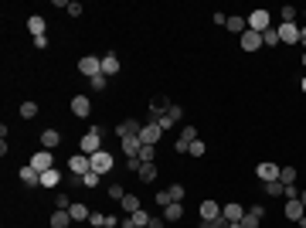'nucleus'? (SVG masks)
<instances>
[{"label": "nucleus", "instance_id": "40", "mask_svg": "<svg viewBox=\"0 0 306 228\" xmlns=\"http://www.w3.org/2000/svg\"><path fill=\"white\" fill-rule=\"evenodd\" d=\"M153 157H157V147H140V160L143 164H153Z\"/></svg>", "mask_w": 306, "mask_h": 228}, {"label": "nucleus", "instance_id": "20", "mask_svg": "<svg viewBox=\"0 0 306 228\" xmlns=\"http://www.w3.org/2000/svg\"><path fill=\"white\" fill-rule=\"evenodd\" d=\"M17 177H21V184H27V187H34V184H41V174L34 171L31 164H24L21 171H17Z\"/></svg>", "mask_w": 306, "mask_h": 228}, {"label": "nucleus", "instance_id": "33", "mask_svg": "<svg viewBox=\"0 0 306 228\" xmlns=\"http://www.w3.org/2000/svg\"><path fill=\"white\" fill-rule=\"evenodd\" d=\"M82 184H85V187H99V184H102V174H95V171L82 174Z\"/></svg>", "mask_w": 306, "mask_h": 228}, {"label": "nucleus", "instance_id": "32", "mask_svg": "<svg viewBox=\"0 0 306 228\" xmlns=\"http://www.w3.org/2000/svg\"><path fill=\"white\" fill-rule=\"evenodd\" d=\"M296 14H299V11H296L293 4H286L283 11H279V17H283V21H279V24H296Z\"/></svg>", "mask_w": 306, "mask_h": 228}, {"label": "nucleus", "instance_id": "13", "mask_svg": "<svg viewBox=\"0 0 306 228\" xmlns=\"http://www.w3.org/2000/svg\"><path fill=\"white\" fill-rule=\"evenodd\" d=\"M27 31H31V38H45L48 35V21L41 17V14H31V17H27Z\"/></svg>", "mask_w": 306, "mask_h": 228}, {"label": "nucleus", "instance_id": "5", "mask_svg": "<svg viewBox=\"0 0 306 228\" xmlns=\"http://www.w3.org/2000/svg\"><path fill=\"white\" fill-rule=\"evenodd\" d=\"M68 109H72V116H79V119H89V113H92V99L79 92V95H72Z\"/></svg>", "mask_w": 306, "mask_h": 228}, {"label": "nucleus", "instance_id": "6", "mask_svg": "<svg viewBox=\"0 0 306 228\" xmlns=\"http://www.w3.org/2000/svg\"><path fill=\"white\" fill-rule=\"evenodd\" d=\"M31 167H34L38 174L51 171V167H55V153H51V150H34V157H31Z\"/></svg>", "mask_w": 306, "mask_h": 228}, {"label": "nucleus", "instance_id": "41", "mask_svg": "<svg viewBox=\"0 0 306 228\" xmlns=\"http://www.w3.org/2000/svg\"><path fill=\"white\" fill-rule=\"evenodd\" d=\"M204 150H208V147H204V140H194L187 153H191V157H204Z\"/></svg>", "mask_w": 306, "mask_h": 228}, {"label": "nucleus", "instance_id": "22", "mask_svg": "<svg viewBox=\"0 0 306 228\" xmlns=\"http://www.w3.org/2000/svg\"><path fill=\"white\" fill-rule=\"evenodd\" d=\"M116 72H119V58H116V55H102V75H106V79H113Z\"/></svg>", "mask_w": 306, "mask_h": 228}, {"label": "nucleus", "instance_id": "2", "mask_svg": "<svg viewBox=\"0 0 306 228\" xmlns=\"http://www.w3.org/2000/svg\"><path fill=\"white\" fill-rule=\"evenodd\" d=\"M99 150H102V133L95 129V126H89V133L79 140V153L92 157V153H99Z\"/></svg>", "mask_w": 306, "mask_h": 228}, {"label": "nucleus", "instance_id": "35", "mask_svg": "<svg viewBox=\"0 0 306 228\" xmlns=\"http://www.w3.org/2000/svg\"><path fill=\"white\" fill-rule=\"evenodd\" d=\"M262 45L276 48V45H279V31H276V27H269V31H265V35H262Z\"/></svg>", "mask_w": 306, "mask_h": 228}, {"label": "nucleus", "instance_id": "1", "mask_svg": "<svg viewBox=\"0 0 306 228\" xmlns=\"http://www.w3.org/2000/svg\"><path fill=\"white\" fill-rule=\"evenodd\" d=\"M160 140H163V129H160L157 119H143V129H140V143L143 147H157Z\"/></svg>", "mask_w": 306, "mask_h": 228}, {"label": "nucleus", "instance_id": "50", "mask_svg": "<svg viewBox=\"0 0 306 228\" xmlns=\"http://www.w3.org/2000/svg\"><path fill=\"white\" fill-rule=\"evenodd\" d=\"M249 211H252V215H255V218H265V208H262V205H252Z\"/></svg>", "mask_w": 306, "mask_h": 228}, {"label": "nucleus", "instance_id": "45", "mask_svg": "<svg viewBox=\"0 0 306 228\" xmlns=\"http://www.w3.org/2000/svg\"><path fill=\"white\" fill-rule=\"evenodd\" d=\"M65 14H68V17H82V4H75V0H68Z\"/></svg>", "mask_w": 306, "mask_h": 228}, {"label": "nucleus", "instance_id": "47", "mask_svg": "<svg viewBox=\"0 0 306 228\" xmlns=\"http://www.w3.org/2000/svg\"><path fill=\"white\" fill-rule=\"evenodd\" d=\"M126 167H129L133 174H140V167H143V160H140V157H129V160H126Z\"/></svg>", "mask_w": 306, "mask_h": 228}, {"label": "nucleus", "instance_id": "53", "mask_svg": "<svg viewBox=\"0 0 306 228\" xmlns=\"http://www.w3.org/2000/svg\"><path fill=\"white\" fill-rule=\"evenodd\" d=\"M299 45L306 48V27H303V31H299Z\"/></svg>", "mask_w": 306, "mask_h": 228}, {"label": "nucleus", "instance_id": "7", "mask_svg": "<svg viewBox=\"0 0 306 228\" xmlns=\"http://www.w3.org/2000/svg\"><path fill=\"white\" fill-rule=\"evenodd\" d=\"M181 119H184V109H181V106H177V103H170V109H167V113H163V116H160L157 123H160V129L167 133L170 126H177V123H181Z\"/></svg>", "mask_w": 306, "mask_h": 228}, {"label": "nucleus", "instance_id": "51", "mask_svg": "<svg viewBox=\"0 0 306 228\" xmlns=\"http://www.w3.org/2000/svg\"><path fill=\"white\" fill-rule=\"evenodd\" d=\"M123 221H116V215H106V228H119Z\"/></svg>", "mask_w": 306, "mask_h": 228}, {"label": "nucleus", "instance_id": "27", "mask_svg": "<svg viewBox=\"0 0 306 228\" xmlns=\"http://www.w3.org/2000/svg\"><path fill=\"white\" fill-rule=\"evenodd\" d=\"M72 225V215H68L65 208H58L55 215H51V228H68Z\"/></svg>", "mask_w": 306, "mask_h": 228}, {"label": "nucleus", "instance_id": "43", "mask_svg": "<svg viewBox=\"0 0 306 228\" xmlns=\"http://www.w3.org/2000/svg\"><path fill=\"white\" fill-rule=\"evenodd\" d=\"M89 82H92V89H95V92H106V85H109L106 75H95V79H89Z\"/></svg>", "mask_w": 306, "mask_h": 228}, {"label": "nucleus", "instance_id": "16", "mask_svg": "<svg viewBox=\"0 0 306 228\" xmlns=\"http://www.w3.org/2000/svg\"><path fill=\"white\" fill-rule=\"evenodd\" d=\"M228 31H231V35H245V31H249V21H245V17H242V14H228V24H225Z\"/></svg>", "mask_w": 306, "mask_h": 228}, {"label": "nucleus", "instance_id": "56", "mask_svg": "<svg viewBox=\"0 0 306 228\" xmlns=\"http://www.w3.org/2000/svg\"><path fill=\"white\" fill-rule=\"evenodd\" d=\"M299 89H303V92H306V75H303V82H299Z\"/></svg>", "mask_w": 306, "mask_h": 228}, {"label": "nucleus", "instance_id": "9", "mask_svg": "<svg viewBox=\"0 0 306 228\" xmlns=\"http://www.w3.org/2000/svg\"><path fill=\"white\" fill-rule=\"evenodd\" d=\"M79 72H82V75H89V79L102 75V58H95V55H85V58H79Z\"/></svg>", "mask_w": 306, "mask_h": 228}, {"label": "nucleus", "instance_id": "14", "mask_svg": "<svg viewBox=\"0 0 306 228\" xmlns=\"http://www.w3.org/2000/svg\"><path fill=\"white\" fill-rule=\"evenodd\" d=\"M238 45H242V51H259L262 48V35L259 31H245V35L238 38Z\"/></svg>", "mask_w": 306, "mask_h": 228}, {"label": "nucleus", "instance_id": "57", "mask_svg": "<svg viewBox=\"0 0 306 228\" xmlns=\"http://www.w3.org/2000/svg\"><path fill=\"white\" fill-rule=\"evenodd\" d=\"M303 69H306V51H303Z\"/></svg>", "mask_w": 306, "mask_h": 228}, {"label": "nucleus", "instance_id": "4", "mask_svg": "<svg viewBox=\"0 0 306 228\" xmlns=\"http://www.w3.org/2000/svg\"><path fill=\"white\" fill-rule=\"evenodd\" d=\"M89 164H92V171H95V174H109V171L116 167V160H113V153H109V150H99V153H92Z\"/></svg>", "mask_w": 306, "mask_h": 228}, {"label": "nucleus", "instance_id": "37", "mask_svg": "<svg viewBox=\"0 0 306 228\" xmlns=\"http://www.w3.org/2000/svg\"><path fill=\"white\" fill-rule=\"evenodd\" d=\"M181 140L187 143V147H191L194 140H201V137H197V129H194V126H184V129H181Z\"/></svg>", "mask_w": 306, "mask_h": 228}, {"label": "nucleus", "instance_id": "30", "mask_svg": "<svg viewBox=\"0 0 306 228\" xmlns=\"http://www.w3.org/2000/svg\"><path fill=\"white\" fill-rule=\"evenodd\" d=\"M140 137H129V140H123V150H126V157H140Z\"/></svg>", "mask_w": 306, "mask_h": 228}, {"label": "nucleus", "instance_id": "25", "mask_svg": "<svg viewBox=\"0 0 306 228\" xmlns=\"http://www.w3.org/2000/svg\"><path fill=\"white\" fill-rule=\"evenodd\" d=\"M157 164H143V167H140V174H136V177H140V181H143V184H153V181H157Z\"/></svg>", "mask_w": 306, "mask_h": 228}, {"label": "nucleus", "instance_id": "12", "mask_svg": "<svg viewBox=\"0 0 306 228\" xmlns=\"http://www.w3.org/2000/svg\"><path fill=\"white\" fill-rule=\"evenodd\" d=\"M68 171L72 174H89L92 171L89 157H85V153H72V157H68Z\"/></svg>", "mask_w": 306, "mask_h": 228}, {"label": "nucleus", "instance_id": "52", "mask_svg": "<svg viewBox=\"0 0 306 228\" xmlns=\"http://www.w3.org/2000/svg\"><path fill=\"white\" fill-rule=\"evenodd\" d=\"M215 24H221V27H225V24H228V14H225V11H218V14H215Z\"/></svg>", "mask_w": 306, "mask_h": 228}, {"label": "nucleus", "instance_id": "49", "mask_svg": "<svg viewBox=\"0 0 306 228\" xmlns=\"http://www.w3.org/2000/svg\"><path fill=\"white\" fill-rule=\"evenodd\" d=\"M147 228H167V221L157 215V218H150V225H147Z\"/></svg>", "mask_w": 306, "mask_h": 228}, {"label": "nucleus", "instance_id": "10", "mask_svg": "<svg viewBox=\"0 0 306 228\" xmlns=\"http://www.w3.org/2000/svg\"><path fill=\"white\" fill-rule=\"evenodd\" d=\"M255 177H259L262 184H269V181H279V167H276L272 160H262L259 167H255Z\"/></svg>", "mask_w": 306, "mask_h": 228}, {"label": "nucleus", "instance_id": "42", "mask_svg": "<svg viewBox=\"0 0 306 228\" xmlns=\"http://www.w3.org/2000/svg\"><path fill=\"white\" fill-rule=\"evenodd\" d=\"M259 221H262V218H255L252 211H245V218H242V228H259Z\"/></svg>", "mask_w": 306, "mask_h": 228}, {"label": "nucleus", "instance_id": "54", "mask_svg": "<svg viewBox=\"0 0 306 228\" xmlns=\"http://www.w3.org/2000/svg\"><path fill=\"white\" fill-rule=\"evenodd\" d=\"M296 225H299V228H306V215H303V218H299V221H296Z\"/></svg>", "mask_w": 306, "mask_h": 228}, {"label": "nucleus", "instance_id": "48", "mask_svg": "<svg viewBox=\"0 0 306 228\" xmlns=\"http://www.w3.org/2000/svg\"><path fill=\"white\" fill-rule=\"evenodd\" d=\"M153 201H157V205H160V208H167V205H170V194H167V191H160V194H157V198H153Z\"/></svg>", "mask_w": 306, "mask_h": 228}, {"label": "nucleus", "instance_id": "17", "mask_svg": "<svg viewBox=\"0 0 306 228\" xmlns=\"http://www.w3.org/2000/svg\"><path fill=\"white\" fill-rule=\"evenodd\" d=\"M160 218H163L167 225H170V221H181V218H184V205H181V201H170V205L160 211Z\"/></svg>", "mask_w": 306, "mask_h": 228}, {"label": "nucleus", "instance_id": "23", "mask_svg": "<svg viewBox=\"0 0 306 228\" xmlns=\"http://www.w3.org/2000/svg\"><path fill=\"white\" fill-rule=\"evenodd\" d=\"M68 215H72V221H89V208L82 205V201H72V208H68Z\"/></svg>", "mask_w": 306, "mask_h": 228}, {"label": "nucleus", "instance_id": "44", "mask_svg": "<svg viewBox=\"0 0 306 228\" xmlns=\"http://www.w3.org/2000/svg\"><path fill=\"white\" fill-rule=\"evenodd\" d=\"M201 228H228V221L221 215V218H211V221H201Z\"/></svg>", "mask_w": 306, "mask_h": 228}, {"label": "nucleus", "instance_id": "3", "mask_svg": "<svg viewBox=\"0 0 306 228\" xmlns=\"http://www.w3.org/2000/svg\"><path fill=\"white\" fill-rule=\"evenodd\" d=\"M245 21H249V31H259V35H265L269 27H276V24H272V14H269V11H252Z\"/></svg>", "mask_w": 306, "mask_h": 228}, {"label": "nucleus", "instance_id": "55", "mask_svg": "<svg viewBox=\"0 0 306 228\" xmlns=\"http://www.w3.org/2000/svg\"><path fill=\"white\" fill-rule=\"evenodd\" d=\"M299 201H303V208H306V191H303V194H299Z\"/></svg>", "mask_w": 306, "mask_h": 228}, {"label": "nucleus", "instance_id": "21", "mask_svg": "<svg viewBox=\"0 0 306 228\" xmlns=\"http://www.w3.org/2000/svg\"><path fill=\"white\" fill-rule=\"evenodd\" d=\"M211 218H221V205L218 201H201V221H211Z\"/></svg>", "mask_w": 306, "mask_h": 228}, {"label": "nucleus", "instance_id": "39", "mask_svg": "<svg viewBox=\"0 0 306 228\" xmlns=\"http://www.w3.org/2000/svg\"><path fill=\"white\" fill-rule=\"evenodd\" d=\"M89 228H106V215H102V211H92L89 215Z\"/></svg>", "mask_w": 306, "mask_h": 228}, {"label": "nucleus", "instance_id": "18", "mask_svg": "<svg viewBox=\"0 0 306 228\" xmlns=\"http://www.w3.org/2000/svg\"><path fill=\"white\" fill-rule=\"evenodd\" d=\"M283 215L289 218V221H299V218L306 215V208H303V201L296 198V201H286V208H283Z\"/></svg>", "mask_w": 306, "mask_h": 228}, {"label": "nucleus", "instance_id": "19", "mask_svg": "<svg viewBox=\"0 0 306 228\" xmlns=\"http://www.w3.org/2000/svg\"><path fill=\"white\" fill-rule=\"evenodd\" d=\"M221 215H225V221H242V218H245V208L238 205V201H228V205L221 208Z\"/></svg>", "mask_w": 306, "mask_h": 228}, {"label": "nucleus", "instance_id": "8", "mask_svg": "<svg viewBox=\"0 0 306 228\" xmlns=\"http://www.w3.org/2000/svg\"><path fill=\"white\" fill-rule=\"evenodd\" d=\"M276 31H279V45H296L299 41V24H276Z\"/></svg>", "mask_w": 306, "mask_h": 228}, {"label": "nucleus", "instance_id": "31", "mask_svg": "<svg viewBox=\"0 0 306 228\" xmlns=\"http://www.w3.org/2000/svg\"><path fill=\"white\" fill-rule=\"evenodd\" d=\"M262 187H265V194H269V198H283V191H286L283 181H269V184H262Z\"/></svg>", "mask_w": 306, "mask_h": 228}, {"label": "nucleus", "instance_id": "24", "mask_svg": "<svg viewBox=\"0 0 306 228\" xmlns=\"http://www.w3.org/2000/svg\"><path fill=\"white\" fill-rule=\"evenodd\" d=\"M167 109H170V103L163 99V95H157V99L150 103V119H160V116L167 113Z\"/></svg>", "mask_w": 306, "mask_h": 228}, {"label": "nucleus", "instance_id": "29", "mask_svg": "<svg viewBox=\"0 0 306 228\" xmlns=\"http://www.w3.org/2000/svg\"><path fill=\"white\" fill-rule=\"evenodd\" d=\"M119 208H123L126 215H133V211H140V198L136 194H126L123 201H119Z\"/></svg>", "mask_w": 306, "mask_h": 228}, {"label": "nucleus", "instance_id": "34", "mask_svg": "<svg viewBox=\"0 0 306 228\" xmlns=\"http://www.w3.org/2000/svg\"><path fill=\"white\" fill-rule=\"evenodd\" d=\"M279 181L283 184H296V167H279Z\"/></svg>", "mask_w": 306, "mask_h": 228}, {"label": "nucleus", "instance_id": "11", "mask_svg": "<svg viewBox=\"0 0 306 228\" xmlns=\"http://www.w3.org/2000/svg\"><path fill=\"white\" fill-rule=\"evenodd\" d=\"M140 129H143V123H140V119H123V123L116 126V137H119V140H129V137H140Z\"/></svg>", "mask_w": 306, "mask_h": 228}, {"label": "nucleus", "instance_id": "15", "mask_svg": "<svg viewBox=\"0 0 306 228\" xmlns=\"http://www.w3.org/2000/svg\"><path fill=\"white\" fill-rule=\"evenodd\" d=\"M58 147H61V133L58 129H41V150H51L55 153Z\"/></svg>", "mask_w": 306, "mask_h": 228}, {"label": "nucleus", "instance_id": "28", "mask_svg": "<svg viewBox=\"0 0 306 228\" xmlns=\"http://www.w3.org/2000/svg\"><path fill=\"white\" fill-rule=\"evenodd\" d=\"M150 218H153V215H147V211L140 208V211H133V215H129V225H133V228H147Z\"/></svg>", "mask_w": 306, "mask_h": 228}, {"label": "nucleus", "instance_id": "46", "mask_svg": "<svg viewBox=\"0 0 306 228\" xmlns=\"http://www.w3.org/2000/svg\"><path fill=\"white\" fill-rule=\"evenodd\" d=\"M109 198H113V201H123V198H126L123 184H113V187H109Z\"/></svg>", "mask_w": 306, "mask_h": 228}, {"label": "nucleus", "instance_id": "26", "mask_svg": "<svg viewBox=\"0 0 306 228\" xmlns=\"http://www.w3.org/2000/svg\"><path fill=\"white\" fill-rule=\"evenodd\" d=\"M58 181H61V171H58V167L41 174V187H58Z\"/></svg>", "mask_w": 306, "mask_h": 228}, {"label": "nucleus", "instance_id": "36", "mask_svg": "<svg viewBox=\"0 0 306 228\" xmlns=\"http://www.w3.org/2000/svg\"><path fill=\"white\" fill-rule=\"evenodd\" d=\"M167 194H170V201H184V194H187V191H184V184H170Z\"/></svg>", "mask_w": 306, "mask_h": 228}, {"label": "nucleus", "instance_id": "38", "mask_svg": "<svg viewBox=\"0 0 306 228\" xmlns=\"http://www.w3.org/2000/svg\"><path fill=\"white\" fill-rule=\"evenodd\" d=\"M21 116L24 119H34L38 116V103H21Z\"/></svg>", "mask_w": 306, "mask_h": 228}]
</instances>
